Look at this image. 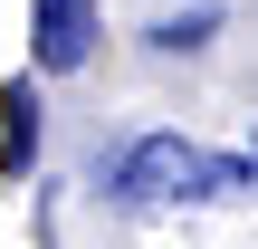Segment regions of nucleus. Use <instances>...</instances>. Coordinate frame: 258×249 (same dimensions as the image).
I'll list each match as a JSON object with an SVG mask.
<instances>
[{"mask_svg":"<svg viewBox=\"0 0 258 249\" xmlns=\"http://www.w3.org/2000/svg\"><path fill=\"white\" fill-rule=\"evenodd\" d=\"M211 182H220V154H201L191 134H134V144L105 163V202H124V211L211 202Z\"/></svg>","mask_w":258,"mask_h":249,"instance_id":"f257e3e1","label":"nucleus"},{"mask_svg":"<svg viewBox=\"0 0 258 249\" xmlns=\"http://www.w3.org/2000/svg\"><path fill=\"white\" fill-rule=\"evenodd\" d=\"M96 38H105V0H38L29 10V58L48 77H77L96 58Z\"/></svg>","mask_w":258,"mask_h":249,"instance_id":"f03ea898","label":"nucleus"},{"mask_svg":"<svg viewBox=\"0 0 258 249\" xmlns=\"http://www.w3.org/2000/svg\"><path fill=\"white\" fill-rule=\"evenodd\" d=\"M29 163H38V96L0 86V182H19Z\"/></svg>","mask_w":258,"mask_h":249,"instance_id":"7ed1b4c3","label":"nucleus"},{"mask_svg":"<svg viewBox=\"0 0 258 249\" xmlns=\"http://www.w3.org/2000/svg\"><path fill=\"white\" fill-rule=\"evenodd\" d=\"M211 29H220V10H182V19H153V48H163V58H182V48H201Z\"/></svg>","mask_w":258,"mask_h":249,"instance_id":"20e7f679","label":"nucleus"}]
</instances>
